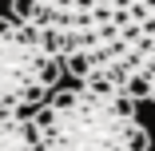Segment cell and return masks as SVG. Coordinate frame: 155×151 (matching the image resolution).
Here are the masks:
<instances>
[{
  "label": "cell",
  "mask_w": 155,
  "mask_h": 151,
  "mask_svg": "<svg viewBox=\"0 0 155 151\" xmlns=\"http://www.w3.org/2000/svg\"><path fill=\"white\" fill-rule=\"evenodd\" d=\"M76 84L155 100V0H12Z\"/></svg>",
  "instance_id": "obj_1"
},
{
  "label": "cell",
  "mask_w": 155,
  "mask_h": 151,
  "mask_svg": "<svg viewBox=\"0 0 155 151\" xmlns=\"http://www.w3.org/2000/svg\"><path fill=\"white\" fill-rule=\"evenodd\" d=\"M40 151H147L151 135L131 100L87 84L56 87L32 115Z\"/></svg>",
  "instance_id": "obj_2"
},
{
  "label": "cell",
  "mask_w": 155,
  "mask_h": 151,
  "mask_svg": "<svg viewBox=\"0 0 155 151\" xmlns=\"http://www.w3.org/2000/svg\"><path fill=\"white\" fill-rule=\"evenodd\" d=\"M60 60L16 16H0V115H28L60 87Z\"/></svg>",
  "instance_id": "obj_3"
},
{
  "label": "cell",
  "mask_w": 155,
  "mask_h": 151,
  "mask_svg": "<svg viewBox=\"0 0 155 151\" xmlns=\"http://www.w3.org/2000/svg\"><path fill=\"white\" fill-rule=\"evenodd\" d=\"M0 151H40L32 115H0Z\"/></svg>",
  "instance_id": "obj_4"
}]
</instances>
